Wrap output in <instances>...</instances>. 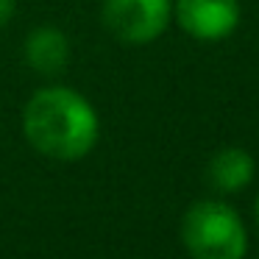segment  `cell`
<instances>
[{"instance_id":"3","label":"cell","mask_w":259,"mask_h":259,"mask_svg":"<svg viewBox=\"0 0 259 259\" xmlns=\"http://www.w3.org/2000/svg\"><path fill=\"white\" fill-rule=\"evenodd\" d=\"M170 0H106L103 3V25L117 39L142 45L167 28Z\"/></svg>"},{"instance_id":"2","label":"cell","mask_w":259,"mask_h":259,"mask_svg":"<svg viewBox=\"0 0 259 259\" xmlns=\"http://www.w3.org/2000/svg\"><path fill=\"white\" fill-rule=\"evenodd\" d=\"M181 237L192 259H242L248 242L240 218L218 201L195 203L184 218Z\"/></svg>"},{"instance_id":"6","label":"cell","mask_w":259,"mask_h":259,"mask_svg":"<svg viewBox=\"0 0 259 259\" xmlns=\"http://www.w3.org/2000/svg\"><path fill=\"white\" fill-rule=\"evenodd\" d=\"M253 176V159L248 156L240 148H229V151H220L218 156L209 164V179L218 190L223 192H237L251 181Z\"/></svg>"},{"instance_id":"4","label":"cell","mask_w":259,"mask_h":259,"mask_svg":"<svg viewBox=\"0 0 259 259\" xmlns=\"http://www.w3.org/2000/svg\"><path fill=\"white\" fill-rule=\"evenodd\" d=\"M179 23L195 39H223L240 23L237 0H179Z\"/></svg>"},{"instance_id":"7","label":"cell","mask_w":259,"mask_h":259,"mask_svg":"<svg viewBox=\"0 0 259 259\" xmlns=\"http://www.w3.org/2000/svg\"><path fill=\"white\" fill-rule=\"evenodd\" d=\"M12 14H14V0H0V28L12 20Z\"/></svg>"},{"instance_id":"1","label":"cell","mask_w":259,"mask_h":259,"mask_svg":"<svg viewBox=\"0 0 259 259\" xmlns=\"http://www.w3.org/2000/svg\"><path fill=\"white\" fill-rule=\"evenodd\" d=\"M23 128L39 153L59 162L87 156L98 140L95 109L73 90L51 87L39 90L25 106Z\"/></svg>"},{"instance_id":"5","label":"cell","mask_w":259,"mask_h":259,"mask_svg":"<svg viewBox=\"0 0 259 259\" xmlns=\"http://www.w3.org/2000/svg\"><path fill=\"white\" fill-rule=\"evenodd\" d=\"M25 56L34 70L45 75H53L67 64L70 59V45L67 36L56 28H36L25 42Z\"/></svg>"},{"instance_id":"8","label":"cell","mask_w":259,"mask_h":259,"mask_svg":"<svg viewBox=\"0 0 259 259\" xmlns=\"http://www.w3.org/2000/svg\"><path fill=\"white\" fill-rule=\"evenodd\" d=\"M256 220H259V198H256Z\"/></svg>"}]
</instances>
